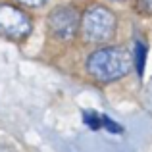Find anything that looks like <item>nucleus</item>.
I'll use <instances>...</instances> for the list:
<instances>
[{
  "instance_id": "nucleus-6",
  "label": "nucleus",
  "mask_w": 152,
  "mask_h": 152,
  "mask_svg": "<svg viewBox=\"0 0 152 152\" xmlns=\"http://www.w3.org/2000/svg\"><path fill=\"white\" fill-rule=\"evenodd\" d=\"M135 8H137V12H141V14L150 15L152 14V0H137Z\"/></svg>"
},
{
  "instance_id": "nucleus-4",
  "label": "nucleus",
  "mask_w": 152,
  "mask_h": 152,
  "mask_svg": "<svg viewBox=\"0 0 152 152\" xmlns=\"http://www.w3.org/2000/svg\"><path fill=\"white\" fill-rule=\"evenodd\" d=\"M48 29L60 41H69L77 35L81 29V19L79 12L73 10L71 6H60L48 15Z\"/></svg>"
},
{
  "instance_id": "nucleus-9",
  "label": "nucleus",
  "mask_w": 152,
  "mask_h": 152,
  "mask_svg": "<svg viewBox=\"0 0 152 152\" xmlns=\"http://www.w3.org/2000/svg\"><path fill=\"white\" fill-rule=\"evenodd\" d=\"M0 152H15L12 146H8V145H0Z\"/></svg>"
},
{
  "instance_id": "nucleus-8",
  "label": "nucleus",
  "mask_w": 152,
  "mask_h": 152,
  "mask_svg": "<svg viewBox=\"0 0 152 152\" xmlns=\"http://www.w3.org/2000/svg\"><path fill=\"white\" fill-rule=\"evenodd\" d=\"M19 2H21V4H25V6H41V4H45L46 2V0H19Z\"/></svg>"
},
{
  "instance_id": "nucleus-5",
  "label": "nucleus",
  "mask_w": 152,
  "mask_h": 152,
  "mask_svg": "<svg viewBox=\"0 0 152 152\" xmlns=\"http://www.w3.org/2000/svg\"><path fill=\"white\" fill-rule=\"evenodd\" d=\"M145 60H146V48L142 42H137V46H135V64H137L139 77H142V73H145Z\"/></svg>"
},
{
  "instance_id": "nucleus-1",
  "label": "nucleus",
  "mask_w": 152,
  "mask_h": 152,
  "mask_svg": "<svg viewBox=\"0 0 152 152\" xmlns=\"http://www.w3.org/2000/svg\"><path fill=\"white\" fill-rule=\"evenodd\" d=\"M133 66V56L119 46H104L87 58V71L100 83H112L125 77Z\"/></svg>"
},
{
  "instance_id": "nucleus-7",
  "label": "nucleus",
  "mask_w": 152,
  "mask_h": 152,
  "mask_svg": "<svg viewBox=\"0 0 152 152\" xmlns=\"http://www.w3.org/2000/svg\"><path fill=\"white\" fill-rule=\"evenodd\" d=\"M100 114H87L85 115V121L89 123L91 127H93V129H98V127H100Z\"/></svg>"
},
{
  "instance_id": "nucleus-10",
  "label": "nucleus",
  "mask_w": 152,
  "mask_h": 152,
  "mask_svg": "<svg viewBox=\"0 0 152 152\" xmlns=\"http://www.w3.org/2000/svg\"><path fill=\"white\" fill-rule=\"evenodd\" d=\"M114 2H123V0H114Z\"/></svg>"
},
{
  "instance_id": "nucleus-2",
  "label": "nucleus",
  "mask_w": 152,
  "mask_h": 152,
  "mask_svg": "<svg viewBox=\"0 0 152 152\" xmlns=\"http://www.w3.org/2000/svg\"><path fill=\"white\" fill-rule=\"evenodd\" d=\"M115 35V15L104 6H91L81 18V37L85 42L102 45Z\"/></svg>"
},
{
  "instance_id": "nucleus-3",
  "label": "nucleus",
  "mask_w": 152,
  "mask_h": 152,
  "mask_svg": "<svg viewBox=\"0 0 152 152\" xmlns=\"http://www.w3.org/2000/svg\"><path fill=\"white\" fill-rule=\"evenodd\" d=\"M31 18L14 4H0V35L12 41L25 39L31 33Z\"/></svg>"
}]
</instances>
